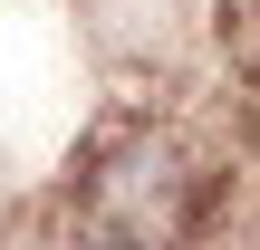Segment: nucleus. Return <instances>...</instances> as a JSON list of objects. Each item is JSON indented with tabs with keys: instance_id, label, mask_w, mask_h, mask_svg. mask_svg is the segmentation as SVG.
I'll use <instances>...</instances> for the list:
<instances>
[{
	"instance_id": "obj_1",
	"label": "nucleus",
	"mask_w": 260,
	"mask_h": 250,
	"mask_svg": "<svg viewBox=\"0 0 260 250\" xmlns=\"http://www.w3.org/2000/svg\"><path fill=\"white\" fill-rule=\"evenodd\" d=\"M212 193H222V173L174 116H125L96 135V154L68 193V222H77V250H183L203 231Z\"/></svg>"
}]
</instances>
